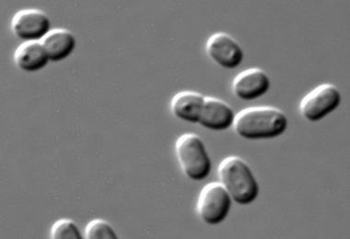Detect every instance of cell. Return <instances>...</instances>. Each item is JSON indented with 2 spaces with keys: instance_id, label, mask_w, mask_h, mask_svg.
Wrapping results in <instances>:
<instances>
[{
  "instance_id": "obj_1",
  "label": "cell",
  "mask_w": 350,
  "mask_h": 239,
  "mask_svg": "<svg viewBox=\"0 0 350 239\" xmlns=\"http://www.w3.org/2000/svg\"><path fill=\"white\" fill-rule=\"evenodd\" d=\"M288 126V118L283 111L271 106H256L239 112L232 127L243 139L259 140L280 137Z\"/></svg>"
},
{
  "instance_id": "obj_2",
  "label": "cell",
  "mask_w": 350,
  "mask_h": 239,
  "mask_svg": "<svg viewBox=\"0 0 350 239\" xmlns=\"http://www.w3.org/2000/svg\"><path fill=\"white\" fill-rule=\"evenodd\" d=\"M219 182L239 205H250L258 198L260 187L251 167L240 156H228L217 168Z\"/></svg>"
},
{
  "instance_id": "obj_3",
  "label": "cell",
  "mask_w": 350,
  "mask_h": 239,
  "mask_svg": "<svg viewBox=\"0 0 350 239\" xmlns=\"http://www.w3.org/2000/svg\"><path fill=\"white\" fill-rule=\"evenodd\" d=\"M175 155L182 171L193 181H203L211 175L212 161L200 135H181L175 142Z\"/></svg>"
},
{
  "instance_id": "obj_4",
  "label": "cell",
  "mask_w": 350,
  "mask_h": 239,
  "mask_svg": "<svg viewBox=\"0 0 350 239\" xmlns=\"http://www.w3.org/2000/svg\"><path fill=\"white\" fill-rule=\"evenodd\" d=\"M232 199L221 182H212L202 188L196 203V212L205 224L219 225L229 216Z\"/></svg>"
},
{
  "instance_id": "obj_5",
  "label": "cell",
  "mask_w": 350,
  "mask_h": 239,
  "mask_svg": "<svg viewBox=\"0 0 350 239\" xmlns=\"http://www.w3.org/2000/svg\"><path fill=\"white\" fill-rule=\"evenodd\" d=\"M342 97L338 87L323 84L305 95L299 105V112L307 121L319 122L340 105Z\"/></svg>"
},
{
  "instance_id": "obj_6",
  "label": "cell",
  "mask_w": 350,
  "mask_h": 239,
  "mask_svg": "<svg viewBox=\"0 0 350 239\" xmlns=\"http://www.w3.org/2000/svg\"><path fill=\"white\" fill-rule=\"evenodd\" d=\"M12 31L25 42H41L51 31V21L42 10H23L12 21Z\"/></svg>"
},
{
  "instance_id": "obj_7",
  "label": "cell",
  "mask_w": 350,
  "mask_h": 239,
  "mask_svg": "<svg viewBox=\"0 0 350 239\" xmlns=\"http://www.w3.org/2000/svg\"><path fill=\"white\" fill-rule=\"evenodd\" d=\"M206 52L214 63L226 70L238 68L245 58L241 45L226 33L212 34L206 42Z\"/></svg>"
},
{
  "instance_id": "obj_8",
  "label": "cell",
  "mask_w": 350,
  "mask_h": 239,
  "mask_svg": "<svg viewBox=\"0 0 350 239\" xmlns=\"http://www.w3.org/2000/svg\"><path fill=\"white\" fill-rule=\"evenodd\" d=\"M271 81L266 71L252 68L239 73L232 82V92L238 99L254 101L267 95Z\"/></svg>"
},
{
  "instance_id": "obj_9",
  "label": "cell",
  "mask_w": 350,
  "mask_h": 239,
  "mask_svg": "<svg viewBox=\"0 0 350 239\" xmlns=\"http://www.w3.org/2000/svg\"><path fill=\"white\" fill-rule=\"evenodd\" d=\"M235 116L232 106L224 100L205 97L198 124L213 131H224L233 127Z\"/></svg>"
},
{
  "instance_id": "obj_10",
  "label": "cell",
  "mask_w": 350,
  "mask_h": 239,
  "mask_svg": "<svg viewBox=\"0 0 350 239\" xmlns=\"http://www.w3.org/2000/svg\"><path fill=\"white\" fill-rule=\"evenodd\" d=\"M205 97L200 92H180L172 97L171 111L179 121L191 124H198Z\"/></svg>"
},
{
  "instance_id": "obj_11",
  "label": "cell",
  "mask_w": 350,
  "mask_h": 239,
  "mask_svg": "<svg viewBox=\"0 0 350 239\" xmlns=\"http://www.w3.org/2000/svg\"><path fill=\"white\" fill-rule=\"evenodd\" d=\"M49 61V55L42 42H23L14 54L16 66L25 73H37L44 70Z\"/></svg>"
},
{
  "instance_id": "obj_12",
  "label": "cell",
  "mask_w": 350,
  "mask_h": 239,
  "mask_svg": "<svg viewBox=\"0 0 350 239\" xmlns=\"http://www.w3.org/2000/svg\"><path fill=\"white\" fill-rule=\"evenodd\" d=\"M51 62H61L73 54L77 39L67 29H54L42 40Z\"/></svg>"
},
{
  "instance_id": "obj_13",
  "label": "cell",
  "mask_w": 350,
  "mask_h": 239,
  "mask_svg": "<svg viewBox=\"0 0 350 239\" xmlns=\"http://www.w3.org/2000/svg\"><path fill=\"white\" fill-rule=\"evenodd\" d=\"M84 236L89 239L118 238L113 225L103 219H94L90 222L85 227Z\"/></svg>"
},
{
  "instance_id": "obj_14",
  "label": "cell",
  "mask_w": 350,
  "mask_h": 239,
  "mask_svg": "<svg viewBox=\"0 0 350 239\" xmlns=\"http://www.w3.org/2000/svg\"><path fill=\"white\" fill-rule=\"evenodd\" d=\"M50 236L53 239L83 238L81 229L71 219H60L55 222L51 228Z\"/></svg>"
}]
</instances>
